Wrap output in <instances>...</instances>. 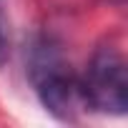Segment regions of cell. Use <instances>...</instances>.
Returning <instances> with one entry per match:
<instances>
[{"mask_svg": "<svg viewBox=\"0 0 128 128\" xmlns=\"http://www.w3.org/2000/svg\"><path fill=\"white\" fill-rule=\"evenodd\" d=\"M30 66L35 93L50 116H55L58 120H76L80 110L90 108L83 80L66 70L63 60L50 45H40L35 50Z\"/></svg>", "mask_w": 128, "mask_h": 128, "instance_id": "6da1fadb", "label": "cell"}, {"mask_svg": "<svg viewBox=\"0 0 128 128\" xmlns=\"http://www.w3.org/2000/svg\"><path fill=\"white\" fill-rule=\"evenodd\" d=\"M80 80L90 108L113 116H123L128 110V68L116 48L100 45Z\"/></svg>", "mask_w": 128, "mask_h": 128, "instance_id": "7a4b0ae2", "label": "cell"}, {"mask_svg": "<svg viewBox=\"0 0 128 128\" xmlns=\"http://www.w3.org/2000/svg\"><path fill=\"white\" fill-rule=\"evenodd\" d=\"M8 58V35H5V28H3V13H0V63Z\"/></svg>", "mask_w": 128, "mask_h": 128, "instance_id": "3957f363", "label": "cell"}]
</instances>
